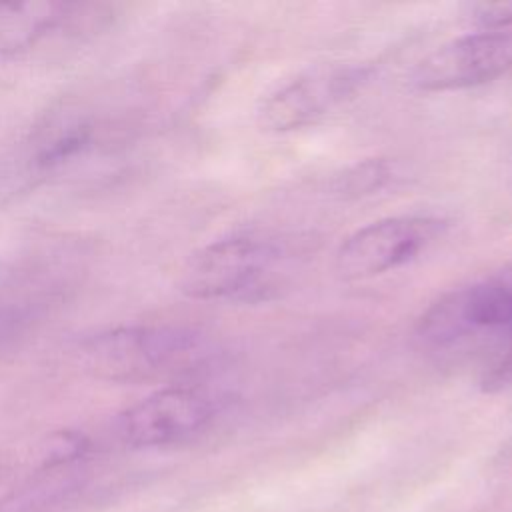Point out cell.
<instances>
[{
  "instance_id": "obj_1",
  "label": "cell",
  "mask_w": 512,
  "mask_h": 512,
  "mask_svg": "<svg viewBox=\"0 0 512 512\" xmlns=\"http://www.w3.org/2000/svg\"><path fill=\"white\" fill-rule=\"evenodd\" d=\"M78 354L98 378L136 382L194 370L208 356V338L184 324H130L84 338Z\"/></svg>"
},
{
  "instance_id": "obj_2",
  "label": "cell",
  "mask_w": 512,
  "mask_h": 512,
  "mask_svg": "<svg viewBox=\"0 0 512 512\" xmlns=\"http://www.w3.org/2000/svg\"><path fill=\"white\" fill-rule=\"evenodd\" d=\"M282 248L266 238L230 236L196 250L180 272V292L194 300H266L276 288Z\"/></svg>"
},
{
  "instance_id": "obj_3",
  "label": "cell",
  "mask_w": 512,
  "mask_h": 512,
  "mask_svg": "<svg viewBox=\"0 0 512 512\" xmlns=\"http://www.w3.org/2000/svg\"><path fill=\"white\" fill-rule=\"evenodd\" d=\"M448 228L438 216H390L358 228L336 252V270L346 280H366L410 264Z\"/></svg>"
},
{
  "instance_id": "obj_4",
  "label": "cell",
  "mask_w": 512,
  "mask_h": 512,
  "mask_svg": "<svg viewBox=\"0 0 512 512\" xmlns=\"http://www.w3.org/2000/svg\"><path fill=\"white\" fill-rule=\"evenodd\" d=\"M512 70V30H480L426 54L410 72L422 92H450L488 84Z\"/></svg>"
},
{
  "instance_id": "obj_5",
  "label": "cell",
  "mask_w": 512,
  "mask_h": 512,
  "mask_svg": "<svg viewBox=\"0 0 512 512\" xmlns=\"http://www.w3.org/2000/svg\"><path fill=\"white\" fill-rule=\"evenodd\" d=\"M372 76L364 64H334L310 70L268 94L258 108V122L272 132L304 128L348 98Z\"/></svg>"
},
{
  "instance_id": "obj_6",
  "label": "cell",
  "mask_w": 512,
  "mask_h": 512,
  "mask_svg": "<svg viewBox=\"0 0 512 512\" xmlns=\"http://www.w3.org/2000/svg\"><path fill=\"white\" fill-rule=\"evenodd\" d=\"M214 418L212 398L190 386L162 388L116 418V434L130 448H164L200 434Z\"/></svg>"
},
{
  "instance_id": "obj_7",
  "label": "cell",
  "mask_w": 512,
  "mask_h": 512,
  "mask_svg": "<svg viewBox=\"0 0 512 512\" xmlns=\"http://www.w3.org/2000/svg\"><path fill=\"white\" fill-rule=\"evenodd\" d=\"M90 442L78 432L48 440L40 466L0 498V512H60L86 488Z\"/></svg>"
},
{
  "instance_id": "obj_8",
  "label": "cell",
  "mask_w": 512,
  "mask_h": 512,
  "mask_svg": "<svg viewBox=\"0 0 512 512\" xmlns=\"http://www.w3.org/2000/svg\"><path fill=\"white\" fill-rule=\"evenodd\" d=\"M90 8L56 0L0 2V56H22L58 30L82 32L94 18H102Z\"/></svg>"
},
{
  "instance_id": "obj_9",
  "label": "cell",
  "mask_w": 512,
  "mask_h": 512,
  "mask_svg": "<svg viewBox=\"0 0 512 512\" xmlns=\"http://www.w3.org/2000/svg\"><path fill=\"white\" fill-rule=\"evenodd\" d=\"M96 144V126L90 118L68 112L52 118L34 142L30 164L38 172H56L84 158Z\"/></svg>"
},
{
  "instance_id": "obj_10",
  "label": "cell",
  "mask_w": 512,
  "mask_h": 512,
  "mask_svg": "<svg viewBox=\"0 0 512 512\" xmlns=\"http://www.w3.org/2000/svg\"><path fill=\"white\" fill-rule=\"evenodd\" d=\"M392 174L394 170L386 160H366L344 170L342 176H336L334 190L346 198L366 196L384 188L390 182Z\"/></svg>"
},
{
  "instance_id": "obj_11",
  "label": "cell",
  "mask_w": 512,
  "mask_h": 512,
  "mask_svg": "<svg viewBox=\"0 0 512 512\" xmlns=\"http://www.w3.org/2000/svg\"><path fill=\"white\" fill-rule=\"evenodd\" d=\"M36 304L22 294L0 290V350L14 344L34 322Z\"/></svg>"
},
{
  "instance_id": "obj_12",
  "label": "cell",
  "mask_w": 512,
  "mask_h": 512,
  "mask_svg": "<svg viewBox=\"0 0 512 512\" xmlns=\"http://www.w3.org/2000/svg\"><path fill=\"white\" fill-rule=\"evenodd\" d=\"M470 20L476 22L480 30H512V0L472 4Z\"/></svg>"
}]
</instances>
